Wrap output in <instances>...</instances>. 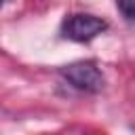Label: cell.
I'll list each match as a JSON object with an SVG mask.
<instances>
[{
	"mask_svg": "<svg viewBox=\"0 0 135 135\" xmlns=\"http://www.w3.org/2000/svg\"><path fill=\"white\" fill-rule=\"evenodd\" d=\"M116 6L124 19L135 21V0H116Z\"/></svg>",
	"mask_w": 135,
	"mask_h": 135,
	"instance_id": "3",
	"label": "cell"
},
{
	"mask_svg": "<svg viewBox=\"0 0 135 135\" xmlns=\"http://www.w3.org/2000/svg\"><path fill=\"white\" fill-rule=\"evenodd\" d=\"M0 4H2V0H0Z\"/></svg>",
	"mask_w": 135,
	"mask_h": 135,
	"instance_id": "4",
	"label": "cell"
},
{
	"mask_svg": "<svg viewBox=\"0 0 135 135\" xmlns=\"http://www.w3.org/2000/svg\"><path fill=\"white\" fill-rule=\"evenodd\" d=\"M61 76L78 91L99 93L103 89V74L93 61H74L61 68Z\"/></svg>",
	"mask_w": 135,
	"mask_h": 135,
	"instance_id": "1",
	"label": "cell"
},
{
	"mask_svg": "<svg viewBox=\"0 0 135 135\" xmlns=\"http://www.w3.org/2000/svg\"><path fill=\"white\" fill-rule=\"evenodd\" d=\"M108 30V21L91 13H74L63 21V36L74 42H89Z\"/></svg>",
	"mask_w": 135,
	"mask_h": 135,
	"instance_id": "2",
	"label": "cell"
}]
</instances>
